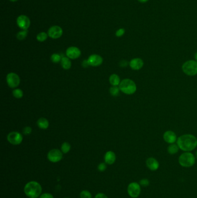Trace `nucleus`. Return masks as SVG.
Here are the masks:
<instances>
[{"mask_svg": "<svg viewBox=\"0 0 197 198\" xmlns=\"http://www.w3.org/2000/svg\"><path fill=\"white\" fill-rule=\"evenodd\" d=\"M177 144L182 151L191 152L197 147V139L192 134H184L177 139Z\"/></svg>", "mask_w": 197, "mask_h": 198, "instance_id": "f257e3e1", "label": "nucleus"}, {"mask_svg": "<svg viewBox=\"0 0 197 198\" xmlns=\"http://www.w3.org/2000/svg\"><path fill=\"white\" fill-rule=\"evenodd\" d=\"M26 195L30 198H37L40 196L42 192L41 185L35 181L27 182L24 188Z\"/></svg>", "mask_w": 197, "mask_h": 198, "instance_id": "f03ea898", "label": "nucleus"}, {"mask_svg": "<svg viewBox=\"0 0 197 198\" xmlns=\"http://www.w3.org/2000/svg\"><path fill=\"white\" fill-rule=\"evenodd\" d=\"M196 158L190 152H185L179 156L178 162L181 166L183 167H191L195 163Z\"/></svg>", "mask_w": 197, "mask_h": 198, "instance_id": "7ed1b4c3", "label": "nucleus"}, {"mask_svg": "<svg viewBox=\"0 0 197 198\" xmlns=\"http://www.w3.org/2000/svg\"><path fill=\"white\" fill-rule=\"evenodd\" d=\"M120 91L126 95H133L137 91V85L135 83L130 79H124L121 81L119 86Z\"/></svg>", "mask_w": 197, "mask_h": 198, "instance_id": "20e7f679", "label": "nucleus"}, {"mask_svg": "<svg viewBox=\"0 0 197 198\" xmlns=\"http://www.w3.org/2000/svg\"><path fill=\"white\" fill-rule=\"evenodd\" d=\"M182 70L184 74L188 76H194L197 74V62L190 60L182 65Z\"/></svg>", "mask_w": 197, "mask_h": 198, "instance_id": "39448f33", "label": "nucleus"}, {"mask_svg": "<svg viewBox=\"0 0 197 198\" xmlns=\"http://www.w3.org/2000/svg\"><path fill=\"white\" fill-rule=\"evenodd\" d=\"M128 195L132 198H137L141 193V186L138 182H132L127 187Z\"/></svg>", "mask_w": 197, "mask_h": 198, "instance_id": "423d86ee", "label": "nucleus"}, {"mask_svg": "<svg viewBox=\"0 0 197 198\" xmlns=\"http://www.w3.org/2000/svg\"><path fill=\"white\" fill-rule=\"evenodd\" d=\"M7 140L11 144L17 145L20 144L22 143L23 137L21 133L17 132H11L8 134Z\"/></svg>", "mask_w": 197, "mask_h": 198, "instance_id": "0eeeda50", "label": "nucleus"}, {"mask_svg": "<svg viewBox=\"0 0 197 198\" xmlns=\"http://www.w3.org/2000/svg\"><path fill=\"white\" fill-rule=\"evenodd\" d=\"M6 82L11 88H16L20 85V79L19 76L16 73H10L6 75Z\"/></svg>", "mask_w": 197, "mask_h": 198, "instance_id": "6e6552de", "label": "nucleus"}, {"mask_svg": "<svg viewBox=\"0 0 197 198\" xmlns=\"http://www.w3.org/2000/svg\"><path fill=\"white\" fill-rule=\"evenodd\" d=\"M63 153L59 149L51 150L48 154V159L49 161L52 163H57L61 161Z\"/></svg>", "mask_w": 197, "mask_h": 198, "instance_id": "1a4fd4ad", "label": "nucleus"}, {"mask_svg": "<svg viewBox=\"0 0 197 198\" xmlns=\"http://www.w3.org/2000/svg\"><path fill=\"white\" fill-rule=\"evenodd\" d=\"M16 23L17 26L21 30H28L30 26L31 21L28 16L21 15L17 17Z\"/></svg>", "mask_w": 197, "mask_h": 198, "instance_id": "9d476101", "label": "nucleus"}, {"mask_svg": "<svg viewBox=\"0 0 197 198\" xmlns=\"http://www.w3.org/2000/svg\"><path fill=\"white\" fill-rule=\"evenodd\" d=\"M63 30L59 26H53L48 30V34L52 39H58L63 35Z\"/></svg>", "mask_w": 197, "mask_h": 198, "instance_id": "9b49d317", "label": "nucleus"}, {"mask_svg": "<svg viewBox=\"0 0 197 198\" xmlns=\"http://www.w3.org/2000/svg\"><path fill=\"white\" fill-rule=\"evenodd\" d=\"M66 56L69 59L75 60L79 58L81 55L79 48L76 47H70L66 50Z\"/></svg>", "mask_w": 197, "mask_h": 198, "instance_id": "f8f14e48", "label": "nucleus"}, {"mask_svg": "<svg viewBox=\"0 0 197 198\" xmlns=\"http://www.w3.org/2000/svg\"><path fill=\"white\" fill-rule=\"evenodd\" d=\"M90 66L98 67L101 65L103 63V58L100 55L93 54L90 55L87 59Z\"/></svg>", "mask_w": 197, "mask_h": 198, "instance_id": "ddd939ff", "label": "nucleus"}, {"mask_svg": "<svg viewBox=\"0 0 197 198\" xmlns=\"http://www.w3.org/2000/svg\"><path fill=\"white\" fill-rule=\"evenodd\" d=\"M146 165L148 168L151 171H156L160 167V163L155 158L150 157L147 159L146 161Z\"/></svg>", "mask_w": 197, "mask_h": 198, "instance_id": "4468645a", "label": "nucleus"}, {"mask_svg": "<svg viewBox=\"0 0 197 198\" xmlns=\"http://www.w3.org/2000/svg\"><path fill=\"white\" fill-rule=\"evenodd\" d=\"M163 139L166 143L169 144H173L177 141L176 135L173 131L168 130L165 132L163 135Z\"/></svg>", "mask_w": 197, "mask_h": 198, "instance_id": "2eb2a0df", "label": "nucleus"}, {"mask_svg": "<svg viewBox=\"0 0 197 198\" xmlns=\"http://www.w3.org/2000/svg\"><path fill=\"white\" fill-rule=\"evenodd\" d=\"M130 67L133 70H139L141 69L144 66V61L140 58H134L129 63Z\"/></svg>", "mask_w": 197, "mask_h": 198, "instance_id": "dca6fc26", "label": "nucleus"}, {"mask_svg": "<svg viewBox=\"0 0 197 198\" xmlns=\"http://www.w3.org/2000/svg\"><path fill=\"white\" fill-rule=\"evenodd\" d=\"M116 160V156L114 152L109 151L104 156V161L108 165H113Z\"/></svg>", "mask_w": 197, "mask_h": 198, "instance_id": "f3484780", "label": "nucleus"}, {"mask_svg": "<svg viewBox=\"0 0 197 198\" xmlns=\"http://www.w3.org/2000/svg\"><path fill=\"white\" fill-rule=\"evenodd\" d=\"M60 63H61V67L64 70H69V69H71L72 65L70 59H69L68 57H65V56L62 57Z\"/></svg>", "mask_w": 197, "mask_h": 198, "instance_id": "a211bd4d", "label": "nucleus"}, {"mask_svg": "<svg viewBox=\"0 0 197 198\" xmlns=\"http://www.w3.org/2000/svg\"><path fill=\"white\" fill-rule=\"evenodd\" d=\"M37 124L39 128L43 129V130L48 129L49 126V122L48 119L45 118H39L37 121Z\"/></svg>", "mask_w": 197, "mask_h": 198, "instance_id": "6ab92c4d", "label": "nucleus"}, {"mask_svg": "<svg viewBox=\"0 0 197 198\" xmlns=\"http://www.w3.org/2000/svg\"><path fill=\"white\" fill-rule=\"evenodd\" d=\"M109 83L111 84V85L114 86H119L121 81H120V78L119 75L113 74L110 76L109 77Z\"/></svg>", "mask_w": 197, "mask_h": 198, "instance_id": "aec40b11", "label": "nucleus"}, {"mask_svg": "<svg viewBox=\"0 0 197 198\" xmlns=\"http://www.w3.org/2000/svg\"><path fill=\"white\" fill-rule=\"evenodd\" d=\"M179 149V148L177 144H175V143H173V144H170V145L168 147L167 151L170 155H175L178 152Z\"/></svg>", "mask_w": 197, "mask_h": 198, "instance_id": "412c9836", "label": "nucleus"}, {"mask_svg": "<svg viewBox=\"0 0 197 198\" xmlns=\"http://www.w3.org/2000/svg\"><path fill=\"white\" fill-rule=\"evenodd\" d=\"M27 35H28V30H21L20 32L17 33L16 38L18 40L22 41L27 37Z\"/></svg>", "mask_w": 197, "mask_h": 198, "instance_id": "4be33fe9", "label": "nucleus"}, {"mask_svg": "<svg viewBox=\"0 0 197 198\" xmlns=\"http://www.w3.org/2000/svg\"><path fill=\"white\" fill-rule=\"evenodd\" d=\"M49 37L48 33L45 32H39L37 35V39L39 42H44Z\"/></svg>", "mask_w": 197, "mask_h": 198, "instance_id": "5701e85b", "label": "nucleus"}, {"mask_svg": "<svg viewBox=\"0 0 197 198\" xmlns=\"http://www.w3.org/2000/svg\"><path fill=\"white\" fill-rule=\"evenodd\" d=\"M71 150V145L68 142L63 143L61 147V151L63 154H67Z\"/></svg>", "mask_w": 197, "mask_h": 198, "instance_id": "b1692460", "label": "nucleus"}, {"mask_svg": "<svg viewBox=\"0 0 197 198\" xmlns=\"http://www.w3.org/2000/svg\"><path fill=\"white\" fill-rule=\"evenodd\" d=\"M120 88L117 86H112V87L109 89V92L110 94L113 96H117L119 95L120 93Z\"/></svg>", "mask_w": 197, "mask_h": 198, "instance_id": "393cba45", "label": "nucleus"}, {"mask_svg": "<svg viewBox=\"0 0 197 198\" xmlns=\"http://www.w3.org/2000/svg\"><path fill=\"white\" fill-rule=\"evenodd\" d=\"M62 57L60 54H53L50 57V60L53 63H59L61 62Z\"/></svg>", "mask_w": 197, "mask_h": 198, "instance_id": "a878e982", "label": "nucleus"}, {"mask_svg": "<svg viewBox=\"0 0 197 198\" xmlns=\"http://www.w3.org/2000/svg\"><path fill=\"white\" fill-rule=\"evenodd\" d=\"M13 96L16 99H21L23 96V92L20 89H15L12 92Z\"/></svg>", "mask_w": 197, "mask_h": 198, "instance_id": "bb28decb", "label": "nucleus"}, {"mask_svg": "<svg viewBox=\"0 0 197 198\" xmlns=\"http://www.w3.org/2000/svg\"><path fill=\"white\" fill-rule=\"evenodd\" d=\"M80 198H92V195L87 190H83L80 193Z\"/></svg>", "mask_w": 197, "mask_h": 198, "instance_id": "cd10ccee", "label": "nucleus"}, {"mask_svg": "<svg viewBox=\"0 0 197 198\" xmlns=\"http://www.w3.org/2000/svg\"><path fill=\"white\" fill-rule=\"evenodd\" d=\"M139 184L140 185V186H141V187H148V186L149 185L150 181L149 180V179L144 178L141 179V180L139 181Z\"/></svg>", "mask_w": 197, "mask_h": 198, "instance_id": "c85d7f7f", "label": "nucleus"}, {"mask_svg": "<svg viewBox=\"0 0 197 198\" xmlns=\"http://www.w3.org/2000/svg\"><path fill=\"white\" fill-rule=\"evenodd\" d=\"M125 29L123 28H120L119 30H117L116 32V36L117 37H122V35H124V34H125Z\"/></svg>", "mask_w": 197, "mask_h": 198, "instance_id": "c756f323", "label": "nucleus"}, {"mask_svg": "<svg viewBox=\"0 0 197 198\" xmlns=\"http://www.w3.org/2000/svg\"><path fill=\"white\" fill-rule=\"evenodd\" d=\"M107 163H101L99 164V165L98 166V170L101 172H103L105 171L107 169Z\"/></svg>", "mask_w": 197, "mask_h": 198, "instance_id": "7c9ffc66", "label": "nucleus"}, {"mask_svg": "<svg viewBox=\"0 0 197 198\" xmlns=\"http://www.w3.org/2000/svg\"><path fill=\"white\" fill-rule=\"evenodd\" d=\"M23 132L25 135H29L32 132V129L30 126H26L23 130Z\"/></svg>", "mask_w": 197, "mask_h": 198, "instance_id": "2f4dec72", "label": "nucleus"}, {"mask_svg": "<svg viewBox=\"0 0 197 198\" xmlns=\"http://www.w3.org/2000/svg\"><path fill=\"white\" fill-rule=\"evenodd\" d=\"M39 198H54L53 196L50 193H44L41 194Z\"/></svg>", "mask_w": 197, "mask_h": 198, "instance_id": "473e14b6", "label": "nucleus"}, {"mask_svg": "<svg viewBox=\"0 0 197 198\" xmlns=\"http://www.w3.org/2000/svg\"><path fill=\"white\" fill-rule=\"evenodd\" d=\"M120 66L122 67H126L128 65V63L127 60H123L120 62Z\"/></svg>", "mask_w": 197, "mask_h": 198, "instance_id": "72a5a7b5", "label": "nucleus"}, {"mask_svg": "<svg viewBox=\"0 0 197 198\" xmlns=\"http://www.w3.org/2000/svg\"><path fill=\"white\" fill-rule=\"evenodd\" d=\"M95 198H108L107 195L104 193H98L95 196Z\"/></svg>", "mask_w": 197, "mask_h": 198, "instance_id": "f704fd0d", "label": "nucleus"}, {"mask_svg": "<svg viewBox=\"0 0 197 198\" xmlns=\"http://www.w3.org/2000/svg\"><path fill=\"white\" fill-rule=\"evenodd\" d=\"M82 66H83V67H85V68H87V67H88L89 66H90V65L89 64V62H88L87 60H83V61L82 62Z\"/></svg>", "mask_w": 197, "mask_h": 198, "instance_id": "c9c22d12", "label": "nucleus"}, {"mask_svg": "<svg viewBox=\"0 0 197 198\" xmlns=\"http://www.w3.org/2000/svg\"><path fill=\"white\" fill-rule=\"evenodd\" d=\"M139 2L140 3H146L148 1H149V0H138Z\"/></svg>", "mask_w": 197, "mask_h": 198, "instance_id": "e433bc0d", "label": "nucleus"}, {"mask_svg": "<svg viewBox=\"0 0 197 198\" xmlns=\"http://www.w3.org/2000/svg\"><path fill=\"white\" fill-rule=\"evenodd\" d=\"M194 58H195V60L197 62V52L194 54Z\"/></svg>", "mask_w": 197, "mask_h": 198, "instance_id": "4c0bfd02", "label": "nucleus"}, {"mask_svg": "<svg viewBox=\"0 0 197 198\" xmlns=\"http://www.w3.org/2000/svg\"><path fill=\"white\" fill-rule=\"evenodd\" d=\"M195 156L196 159H197V151L195 152Z\"/></svg>", "mask_w": 197, "mask_h": 198, "instance_id": "58836bf2", "label": "nucleus"}, {"mask_svg": "<svg viewBox=\"0 0 197 198\" xmlns=\"http://www.w3.org/2000/svg\"><path fill=\"white\" fill-rule=\"evenodd\" d=\"M9 1H11L12 2H16L17 0H9Z\"/></svg>", "mask_w": 197, "mask_h": 198, "instance_id": "ea45409f", "label": "nucleus"}, {"mask_svg": "<svg viewBox=\"0 0 197 198\" xmlns=\"http://www.w3.org/2000/svg\"></svg>", "mask_w": 197, "mask_h": 198, "instance_id": "a19ab883", "label": "nucleus"}]
</instances>
